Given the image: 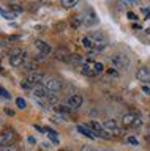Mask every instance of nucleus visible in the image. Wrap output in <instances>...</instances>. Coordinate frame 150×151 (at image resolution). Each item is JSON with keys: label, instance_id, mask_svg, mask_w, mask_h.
<instances>
[{"label": "nucleus", "instance_id": "nucleus-34", "mask_svg": "<svg viewBox=\"0 0 150 151\" xmlns=\"http://www.w3.org/2000/svg\"><path fill=\"white\" fill-rule=\"evenodd\" d=\"M0 96H2V98H7V99H10V93H8L7 90H3V87H0Z\"/></svg>", "mask_w": 150, "mask_h": 151}, {"label": "nucleus", "instance_id": "nucleus-26", "mask_svg": "<svg viewBox=\"0 0 150 151\" xmlns=\"http://www.w3.org/2000/svg\"><path fill=\"white\" fill-rule=\"evenodd\" d=\"M93 68H95V73L96 76L103 73V69H104V66H103V63H100V61H93Z\"/></svg>", "mask_w": 150, "mask_h": 151}, {"label": "nucleus", "instance_id": "nucleus-1", "mask_svg": "<svg viewBox=\"0 0 150 151\" xmlns=\"http://www.w3.org/2000/svg\"><path fill=\"white\" fill-rule=\"evenodd\" d=\"M44 79V73L41 71H35V73L29 74L27 77L21 82V87L22 88H33L35 85H40V82Z\"/></svg>", "mask_w": 150, "mask_h": 151}, {"label": "nucleus", "instance_id": "nucleus-20", "mask_svg": "<svg viewBox=\"0 0 150 151\" xmlns=\"http://www.w3.org/2000/svg\"><path fill=\"white\" fill-rule=\"evenodd\" d=\"M70 63L71 65H84V58L78 54H73L71 58H70Z\"/></svg>", "mask_w": 150, "mask_h": 151}, {"label": "nucleus", "instance_id": "nucleus-25", "mask_svg": "<svg viewBox=\"0 0 150 151\" xmlns=\"http://www.w3.org/2000/svg\"><path fill=\"white\" fill-rule=\"evenodd\" d=\"M48 102L49 104H57L59 102V98H57V93H48Z\"/></svg>", "mask_w": 150, "mask_h": 151}, {"label": "nucleus", "instance_id": "nucleus-45", "mask_svg": "<svg viewBox=\"0 0 150 151\" xmlns=\"http://www.w3.org/2000/svg\"><path fill=\"white\" fill-rule=\"evenodd\" d=\"M62 151H68V150H62Z\"/></svg>", "mask_w": 150, "mask_h": 151}, {"label": "nucleus", "instance_id": "nucleus-40", "mask_svg": "<svg viewBox=\"0 0 150 151\" xmlns=\"http://www.w3.org/2000/svg\"><path fill=\"white\" fill-rule=\"evenodd\" d=\"M19 36H8V41H17Z\"/></svg>", "mask_w": 150, "mask_h": 151}, {"label": "nucleus", "instance_id": "nucleus-41", "mask_svg": "<svg viewBox=\"0 0 150 151\" xmlns=\"http://www.w3.org/2000/svg\"><path fill=\"white\" fill-rule=\"evenodd\" d=\"M133 28H134V30H139V28H141V25H139V24H133Z\"/></svg>", "mask_w": 150, "mask_h": 151}, {"label": "nucleus", "instance_id": "nucleus-32", "mask_svg": "<svg viewBox=\"0 0 150 151\" xmlns=\"http://www.w3.org/2000/svg\"><path fill=\"white\" fill-rule=\"evenodd\" d=\"M0 151H19L16 145H10V146H3V148H0Z\"/></svg>", "mask_w": 150, "mask_h": 151}, {"label": "nucleus", "instance_id": "nucleus-12", "mask_svg": "<svg viewBox=\"0 0 150 151\" xmlns=\"http://www.w3.org/2000/svg\"><path fill=\"white\" fill-rule=\"evenodd\" d=\"M78 131L81 132V134L87 135V137H88V139H90V140H95L96 137H98V135L95 134V132L92 131V127L88 126V124H79V126H78Z\"/></svg>", "mask_w": 150, "mask_h": 151}, {"label": "nucleus", "instance_id": "nucleus-30", "mask_svg": "<svg viewBox=\"0 0 150 151\" xmlns=\"http://www.w3.org/2000/svg\"><path fill=\"white\" fill-rule=\"evenodd\" d=\"M82 44L88 47V49H92V40H90V36H84L82 38Z\"/></svg>", "mask_w": 150, "mask_h": 151}, {"label": "nucleus", "instance_id": "nucleus-35", "mask_svg": "<svg viewBox=\"0 0 150 151\" xmlns=\"http://www.w3.org/2000/svg\"><path fill=\"white\" fill-rule=\"evenodd\" d=\"M107 76H111V77H117V76H119V73H117L114 68H109V69H107Z\"/></svg>", "mask_w": 150, "mask_h": 151}, {"label": "nucleus", "instance_id": "nucleus-29", "mask_svg": "<svg viewBox=\"0 0 150 151\" xmlns=\"http://www.w3.org/2000/svg\"><path fill=\"white\" fill-rule=\"evenodd\" d=\"M21 52H22V49H17V47H13V49H10V50H8V57L11 58V57H14V55H17V54H21Z\"/></svg>", "mask_w": 150, "mask_h": 151}, {"label": "nucleus", "instance_id": "nucleus-37", "mask_svg": "<svg viewBox=\"0 0 150 151\" xmlns=\"http://www.w3.org/2000/svg\"><path fill=\"white\" fill-rule=\"evenodd\" d=\"M126 16H128V19H130V21H136V19H138V16H136V14L134 13H128V14H126Z\"/></svg>", "mask_w": 150, "mask_h": 151}, {"label": "nucleus", "instance_id": "nucleus-46", "mask_svg": "<svg viewBox=\"0 0 150 151\" xmlns=\"http://www.w3.org/2000/svg\"><path fill=\"white\" fill-rule=\"evenodd\" d=\"M149 2H150V0H149Z\"/></svg>", "mask_w": 150, "mask_h": 151}, {"label": "nucleus", "instance_id": "nucleus-47", "mask_svg": "<svg viewBox=\"0 0 150 151\" xmlns=\"http://www.w3.org/2000/svg\"><path fill=\"white\" fill-rule=\"evenodd\" d=\"M103 151H104V150H103Z\"/></svg>", "mask_w": 150, "mask_h": 151}, {"label": "nucleus", "instance_id": "nucleus-11", "mask_svg": "<svg viewBox=\"0 0 150 151\" xmlns=\"http://www.w3.org/2000/svg\"><path fill=\"white\" fill-rule=\"evenodd\" d=\"M35 47H36V50H38L41 55H49L51 52H52V47H51L48 42H44V41H41V40H36L35 41Z\"/></svg>", "mask_w": 150, "mask_h": 151}, {"label": "nucleus", "instance_id": "nucleus-39", "mask_svg": "<svg viewBox=\"0 0 150 151\" xmlns=\"http://www.w3.org/2000/svg\"><path fill=\"white\" fill-rule=\"evenodd\" d=\"M5 113H7V115H10V116H13V115H14V110H11V109L5 107Z\"/></svg>", "mask_w": 150, "mask_h": 151}, {"label": "nucleus", "instance_id": "nucleus-8", "mask_svg": "<svg viewBox=\"0 0 150 151\" xmlns=\"http://www.w3.org/2000/svg\"><path fill=\"white\" fill-rule=\"evenodd\" d=\"M84 102V98L81 96V94H71L68 99H67V106L71 109V110H76V109H79L82 106Z\"/></svg>", "mask_w": 150, "mask_h": 151}, {"label": "nucleus", "instance_id": "nucleus-38", "mask_svg": "<svg viewBox=\"0 0 150 151\" xmlns=\"http://www.w3.org/2000/svg\"><path fill=\"white\" fill-rule=\"evenodd\" d=\"M142 91L145 94H150V87H149V85H142Z\"/></svg>", "mask_w": 150, "mask_h": 151}, {"label": "nucleus", "instance_id": "nucleus-44", "mask_svg": "<svg viewBox=\"0 0 150 151\" xmlns=\"http://www.w3.org/2000/svg\"><path fill=\"white\" fill-rule=\"evenodd\" d=\"M7 2H10V0H7ZM11 2H14V0H11Z\"/></svg>", "mask_w": 150, "mask_h": 151}, {"label": "nucleus", "instance_id": "nucleus-3", "mask_svg": "<svg viewBox=\"0 0 150 151\" xmlns=\"http://www.w3.org/2000/svg\"><path fill=\"white\" fill-rule=\"evenodd\" d=\"M88 126L92 127V131L95 132V134L100 137V139H104V140H111V132L104 129V126H103V123H98V121H90L88 123Z\"/></svg>", "mask_w": 150, "mask_h": 151}, {"label": "nucleus", "instance_id": "nucleus-31", "mask_svg": "<svg viewBox=\"0 0 150 151\" xmlns=\"http://www.w3.org/2000/svg\"><path fill=\"white\" fill-rule=\"evenodd\" d=\"M16 106L19 107V109H25V106H27V104H25V99L17 98V99H16Z\"/></svg>", "mask_w": 150, "mask_h": 151}, {"label": "nucleus", "instance_id": "nucleus-4", "mask_svg": "<svg viewBox=\"0 0 150 151\" xmlns=\"http://www.w3.org/2000/svg\"><path fill=\"white\" fill-rule=\"evenodd\" d=\"M14 140H16V132L13 129H5V131L0 132V148L13 145Z\"/></svg>", "mask_w": 150, "mask_h": 151}, {"label": "nucleus", "instance_id": "nucleus-24", "mask_svg": "<svg viewBox=\"0 0 150 151\" xmlns=\"http://www.w3.org/2000/svg\"><path fill=\"white\" fill-rule=\"evenodd\" d=\"M55 110H57L59 113H70V110H71V109H70L68 106H62V104H57V106H55Z\"/></svg>", "mask_w": 150, "mask_h": 151}, {"label": "nucleus", "instance_id": "nucleus-27", "mask_svg": "<svg viewBox=\"0 0 150 151\" xmlns=\"http://www.w3.org/2000/svg\"><path fill=\"white\" fill-rule=\"evenodd\" d=\"M0 14H2V16L5 17V19H13V17L16 16L14 13H8L7 9H3V8H0Z\"/></svg>", "mask_w": 150, "mask_h": 151}, {"label": "nucleus", "instance_id": "nucleus-9", "mask_svg": "<svg viewBox=\"0 0 150 151\" xmlns=\"http://www.w3.org/2000/svg\"><path fill=\"white\" fill-rule=\"evenodd\" d=\"M136 79L141 80V82H144V83L150 82V69L147 66H141V68L136 71Z\"/></svg>", "mask_w": 150, "mask_h": 151}, {"label": "nucleus", "instance_id": "nucleus-16", "mask_svg": "<svg viewBox=\"0 0 150 151\" xmlns=\"http://www.w3.org/2000/svg\"><path fill=\"white\" fill-rule=\"evenodd\" d=\"M136 3H138V0H117V5H119L120 9H130Z\"/></svg>", "mask_w": 150, "mask_h": 151}, {"label": "nucleus", "instance_id": "nucleus-5", "mask_svg": "<svg viewBox=\"0 0 150 151\" xmlns=\"http://www.w3.org/2000/svg\"><path fill=\"white\" fill-rule=\"evenodd\" d=\"M81 16H82V21H84V25H87V27L96 25L98 24V16L95 14V11H93L92 8L84 9V11L81 13Z\"/></svg>", "mask_w": 150, "mask_h": 151}, {"label": "nucleus", "instance_id": "nucleus-21", "mask_svg": "<svg viewBox=\"0 0 150 151\" xmlns=\"http://www.w3.org/2000/svg\"><path fill=\"white\" fill-rule=\"evenodd\" d=\"M24 69L29 71L30 74L35 73V71H36V63H35V61H25V63H24Z\"/></svg>", "mask_w": 150, "mask_h": 151}, {"label": "nucleus", "instance_id": "nucleus-14", "mask_svg": "<svg viewBox=\"0 0 150 151\" xmlns=\"http://www.w3.org/2000/svg\"><path fill=\"white\" fill-rule=\"evenodd\" d=\"M138 116H139L138 113H126V115H123L122 116V124H123V127H131Z\"/></svg>", "mask_w": 150, "mask_h": 151}, {"label": "nucleus", "instance_id": "nucleus-6", "mask_svg": "<svg viewBox=\"0 0 150 151\" xmlns=\"http://www.w3.org/2000/svg\"><path fill=\"white\" fill-rule=\"evenodd\" d=\"M44 88L48 93H57V91H60V88H62V82H60L57 77H49L44 82Z\"/></svg>", "mask_w": 150, "mask_h": 151}, {"label": "nucleus", "instance_id": "nucleus-19", "mask_svg": "<svg viewBox=\"0 0 150 151\" xmlns=\"http://www.w3.org/2000/svg\"><path fill=\"white\" fill-rule=\"evenodd\" d=\"M90 38H92V40L96 42V44H101V42H106V41H104V35H103V33H98V32H93L92 35H90Z\"/></svg>", "mask_w": 150, "mask_h": 151}, {"label": "nucleus", "instance_id": "nucleus-33", "mask_svg": "<svg viewBox=\"0 0 150 151\" xmlns=\"http://www.w3.org/2000/svg\"><path fill=\"white\" fill-rule=\"evenodd\" d=\"M126 142H128V143H131V145H138V143H139V140L136 139L134 135H131V137H128V139H126Z\"/></svg>", "mask_w": 150, "mask_h": 151}, {"label": "nucleus", "instance_id": "nucleus-15", "mask_svg": "<svg viewBox=\"0 0 150 151\" xmlns=\"http://www.w3.org/2000/svg\"><path fill=\"white\" fill-rule=\"evenodd\" d=\"M32 93H33V96L38 98V99H43V98L48 96V91H46L44 85H35V87L32 88Z\"/></svg>", "mask_w": 150, "mask_h": 151}, {"label": "nucleus", "instance_id": "nucleus-17", "mask_svg": "<svg viewBox=\"0 0 150 151\" xmlns=\"http://www.w3.org/2000/svg\"><path fill=\"white\" fill-rule=\"evenodd\" d=\"M70 22H71V27H74V28H79V27L84 25V21H82L81 14H73L71 19H70Z\"/></svg>", "mask_w": 150, "mask_h": 151}, {"label": "nucleus", "instance_id": "nucleus-7", "mask_svg": "<svg viewBox=\"0 0 150 151\" xmlns=\"http://www.w3.org/2000/svg\"><path fill=\"white\" fill-rule=\"evenodd\" d=\"M54 58L59 61H63V63H70V58H71V54L67 47H59L57 50L54 52Z\"/></svg>", "mask_w": 150, "mask_h": 151}, {"label": "nucleus", "instance_id": "nucleus-36", "mask_svg": "<svg viewBox=\"0 0 150 151\" xmlns=\"http://www.w3.org/2000/svg\"><path fill=\"white\" fill-rule=\"evenodd\" d=\"M141 13H144V16L147 17V19L150 17V9L149 8H141Z\"/></svg>", "mask_w": 150, "mask_h": 151}, {"label": "nucleus", "instance_id": "nucleus-22", "mask_svg": "<svg viewBox=\"0 0 150 151\" xmlns=\"http://www.w3.org/2000/svg\"><path fill=\"white\" fill-rule=\"evenodd\" d=\"M10 9L14 14H19V13H22L24 11V8H22V5H17V3H10Z\"/></svg>", "mask_w": 150, "mask_h": 151}, {"label": "nucleus", "instance_id": "nucleus-28", "mask_svg": "<svg viewBox=\"0 0 150 151\" xmlns=\"http://www.w3.org/2000/svg\"><path fill=\"white\" fill-rule=\"evenodd\" d=\"M141 126H142V118H141V115H139L138 118H136V121L133 123V126H131V127H133V129H141Z\"/></svg>", "mask_w": 150, "mask_h": 151}, {"label": "nucleus", "instance_id": "nucleus-10", "mask_svg": "<svg viewBox=\"0 0 150 151\" xmlns=\"http://www.w3.org/2000/svg\"><path fill=\"white\" fill-rule=\"evenodd\" d=\"M27 61V52L25 50H22L21 54H17V55H14V57H11L10 58V65L11 66H21V65H24Z\"/></svg>", "mask_w": 150, "mask_h": 151}, {"label": "nucleus", "instance_id": "nucleus-23", "mask_svg": "<svg viewBox=\"0 0 150 151\" xmlns=\"http://www.w3.org/2000/svg\"><path fill=\"white\" fill-rule=\"evenodd\" d=\"M46 132H48V135L51 137V140H52L54 143H57V142H59V135H57V132L52 131V129H49V127L46 129Z\"/></svg>", "mask_w": 150, "mask_h": 151}, {"label": "nucleus", "instance_id": "nucleus-42", "mask_svg": "<svg viewBox=\"0 0 150 151\" xmlns=\"http://www.w3.org/2000/svg\"><path fill=\"white\" fill-rule=\"evenodd\" d=\"M81 151H93V150H92V148H87V146H82Z\"/></svg>", "mask_w": 150, "mask_h": 151}, {"label": "nucleus", "instance_id": "nucleus-2", "mask_svg": "<svg viewBox=\"0 0 150 151\" xmlns=\"http://www.w3.org/2000/svg\"><path fill=\"white\" fill-rule=\"evenodd\" d=\"M111 65L117 69H128L130 68V60L123 54H114L111 57Z\"/></svg>", "mask_w": 150, "mask_h": 151}, {"label": "nucleus", "instance_id": "nucleus-13", "mask_svg": "<svg viewBox=\"0 0 150 151\" xmlns=\"http://www.w3.org/2000/svg\"><path fill=\"white\" fill-rule=\"evenodd\" d=\"M103 126H104V129H106V131H109V132H111V135L114 134V132L120 127V126H119V123H117L115 120H112V118H107V120L103 121Z\"/></svg>", "mask_w": 150, "mask_h": 151}, {"label": "nucleus", "instance_id": "nucleus-43", "mask_svg": "<svg viewBox=\"0 0 150 151\" xmlns=\"http://www.w3.org/2000/svg\"><path fill=\"white\" fill-rule=\"evenodd\" d=\"M147 33H150V28H147Z\"/></svg>", "mask_w": 150, "mask_h": 151}, {"label": "nucleus", "instance_id": "nucleus-18", "mask_svg": "<svg viewBox=\"0 0 150 151\" xmlns=\"http://www.w3.org/2000/svg\"><path fill=\"white\" fill-rule=\"evenodd\" d=\"M78 3H79V0H60V5H62L65 9H71V8L76 6Z\"/></svg>", "mask_w": 150, "mask_h": 151}]
</instances>
